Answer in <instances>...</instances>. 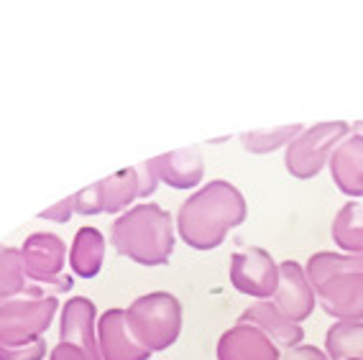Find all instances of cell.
Instances as JSON below:
<instances>
[{
	"mask_svg": "<svg viewBox=\"0 0 363 360\" xmlns=\"http://www.w3.org/2000/svg\"><path fill=\"white\" fill-rule=\"evenodd\" d=\"M246 218L248 205L243 192L230 181L215 179L182 202L174 223L182 243L195 251H213L233 227L243 225Z\"/></svg>",
	"mask_w": 363,
	"mask_h": 360,
	"instance_id": "cell-1",
	"label": "cell"
},
{
	"mask_svg": "<svg viewBox=\"0 0 363 360\" xmlns=\"http://www.w3.org/2000/svg\"><path fill=\"white\" fill-rule=\"evenodd\" d=\"M177 223L169 210L143 202L118 215L111 225V245L118 256L138 266H164L174 253Z\"/></svg>",
	"mask_w": 363,
	"mask_h": 360,
	"instance_id": "cell-2",
	"label": "cell"
},
{
	"mask_svg": "<svg viewBox=\"0 0 363 360\" xmlns=\"http://www.w3.org/2000/svg\"><path fill=\"white\" fill-rule=\"evenodd\" d=\"M310 279L320 307L335 322H363V256L320 251L307 258Z\"/></svg>",
	"mask_w": 363,
	"mask_h": 360,
	"instance_id": "cell-3",
	"label": "cell"
},
{
	"mask_svg": "<svg viewBox=\"0 0 363 360\" xmlns=\"http://www.w3.org/2000/svg\"><path fill=\"white\" fill-rule=\"evenodd\" d=\"M125 325L141 347L162 353L182 334V302L169 291H151L125 307Z\"/></svg>",
	"mask_w": 363,
	"mask_h": 360,
	"instance_id": "cell-4",
	"label": "cell"
},
{
	"mask_svg": "<svg viewBox=\"0 0 363 360\" xmlns=\"http://www.w3.org/2000/svg\"><path fill=\"white\" fill-rule=\"evenodd\" d=\"M350 135V123L330 120L315 123L294 138L284 151V167L294 179H315L330 161V154L343 138Z\"/></svg>",
	"mask_w": 363,
	"mask_h": 360,
	"instance_id": "cell-5",
	"label": "cell"
},
{
	"mask_svg": "<svg viewBox=\"0 0 363 360\" xmlns=\"http://www.w3.org/2000/svg\"><path fill=\"white\" fill-rule=\"evenodd\" d=\"M59 302L54 294L23 296L0 307V345L18 347L41 340V334L52 327Z\"/></svg>",
	"mask_w": 363,
	"mask_h": 360,
	"instance_id": "cell-6",
	"label": "cell"
},
{
	"mask_svg": "<svg viewBox=\"0 0 363 360\" xmlns=\"http://www.w3.org/2000/svg\"><path fill=\"white\" fill-rule=\"evenodd\" d=\"M69 258L65 240L54 232H33L21 245V261L31 283L54 286L57 291H67L72 279L65 276V264Z\"/></svg>",
	"mask_w": 363,
	"mask_h": 360,
	"instance_id": "cell-7",
	"label": "cell"
},
{
	"mask_svg": "<svg viewBox=\"0 0 363 360\" xmlns=\"http://www.w3.org/2000/svg\"><path fill=\"white\" fill-rule=\"evenodd\" d=\"M230 283L235 291L259 302L274 299L279 286V264L266 248H243L230 258Z\"/></svg>",
	"mask_w": 363,
	"mask_h": 360,
	"instance_id": "cell-8",
	"label": "cell"
},
{
	"mask_svg": "<svg viewBox=\"0 0 363 360\" xmlns=\"http://www.w3.org/2000/svg\"><path fill=\"white\" fill-rule=\"evenodd\" d=\"M59 342L77 345L92 360H103L98 345V307L87 296H72L62 304L59 315Z\"/></svg>",
	"mask_w": 363,
	"mask_h": 360,
	"instance_id": "cell-9",
	"label": "cell"
},
{
	"mask_svg": "<svg viewBox=\"0 0 363 360\" xmlns=\"http://www.w3.org/2000/svg\"><path fill=\"white\" fill-rule=\"evenodd\" d=\"M318 296L312 289L307 271L297 261H281L279 264V286L274 294V307L279 309L286 320L302 325L315 312Z\"/></svg>",
	"mask_w": 363,
	"mask_h": 360,
	"instance_id": "cell-10",
	"label": "cell"
},
{
	"mask_svg": "<svg viewBox=\"0 0 363 360\" xmlns=\"http://www.w3.org/2000/svg\"><path fill=\"white\" fill-rule=\"evenodd\" d=\"M218 360H281V350L259 327L235 322L218 340Z\"/></svg>",
	"mask_w": 363,
	"mask_h": 360,
	"instance_id": "cell-11",
	"label": "cell"
},
{
	"mask_svg": "<svg viewBox=\"0 0 363 360\" xmlns=\"http://www.w3.org/2000/svg\"><path fill=\"white\" fill-rule=\"evenodd\" d=\"M98 345L103 360H149V350L136 342L125 325V309H105L98 317Z\"/></svg>",
	"mask_w": 363,
	"mask_h": 360,
	"instance_id": "cell-12",
	"label": "cell"
},
{
	"mask_svg": "<svg viewBox=\"0 0 363 360\" xmlns=\"http://www.w3.org/2000/svg\"><path fill=\"white\" fill-rule=\"evenodd\" d=\"M328 164H330L335 187L345 197H350V200L363 197V135L350 130L348 138H343L335 146Z\"/></svg>",
	"mask_w": 363,
	"mask_h": 360,
	"instance_id": "cell-13",
	"label": "cell"
},
{
	"mask_svg": "<svg viewBox=\"0 0 363 360\" xmlns=\"http://www.w3.org/2000/svg\"><path fill=\"white\" fill-rule=\"evenodd\" d=\"M154 169L159 181H164L172 189H195L200 187L205 176V161L197 148H182V151H169L154 159Z\"/></svg>",
	"mask_w": 363,
	"mask_h": 360,
	"instance_id": "cell-14",
	"label": "cell"
},
{
	"mask_svg": "<svg viewBox=\"0 0 363 360\" xmlns=\"http://www.w3.org/2000/svg\"><path fill=\"white\" fill-rule=\"evenodd\" d=\"M238 322H248L253 327H259L261 332L272 337L274 345L279 347V350H292V347L302 345V337H305L302 325H294L292 320H286L279 309L274 307V302L251 304V307L243 309Z\"/></svg>",
	"mask_w": 363,
	"mask_h": 360,
	"instance_id": "cell-15",
	"label": "cell"
},
{
	"mask_svg": "<svg viewBox=\"0 0 363 360\" xmlns=\"http://www.w3.org/2000/svg\"><path fill=\"white\" fill-rule=\"evenodd\" d=\"M46 294H52V291H44V286L28 281L23 261H21V248L0 245V307L13 299H23V296Z\"/></svg>",
	"mask_w": 363,
	"mask_h": 360,
	"instance_id": "cell-16",
	"label": "cell"
},
{
	"mask_svg": "<svg viewBox=\"0 0 363 360\" xmlns=\"http://www.w3.org/2000/svg\"><path fill=\"white\" fill-rule=\"evenodd\" d=\"M105 238L98 227L84 225L74 232V240H72L69 248V266L74 271V276L79 279H95L103 269L105 261Z\"/></svg>",
	"mask_w": 363,
	"mask_h": 360,
	"instance_id": "cell-17",
	"label": "cell"
},
{
	"mask_svg": "<svg viewBox=\"0 0 363 360\" xmlns=\"http://www.w3.org/2000/svg\"><path fill=\"white\" fill-rule=\"evenodd\" d=\"M95 187H98V197H100V213L123 215L138 200V181L133 167L113 174L108 179L95 181Z\"/></svg>",
	"mask_w": 363,
	"mask_h": 360,
	"instance_id": "cell-18",
	"label": "cell"
},
{
	"mask_svg": "<svg viewBox=\"0 0 363 360\" xmlns=\"http://www.w3.org/2000/svg\"><path fill=\"white\" fill-rule=\"evenodd\" d=\"M333 243L345 256H363V205L356 200L345 202L333 218Z\"/></svg>",
	"mask_w": 363,
	"mask_h": 360,
	"instance_id": "cell-19",
	"label": "cell"
},
{
	"mask_svg": "<svg viewBox=\"0 0 363 360\" xmlns=\"http://www.w3.org/2000/svg\"><path fill=\"white\" fill-rule=\"evenodd\" d=\"M330 360H363V322H335L325 334Z\"/></svg>",
	"mask_w": 363,
	"mask_h": 360,
	"instance_id": "cell-20",
	"label": "cell"
},
{
	"mask_svg": "<svg viewBox=\"0 0 363 360\" xmlns=\"http://www.w3.org/2000/svg\"><path fill=\"white\" fill-rule=\"evenodd\" d=\"M302 125H281V128L269 130H251V133L240 135V143L248 154H274L277 148L289 146V143L302 133Z\"/></svg>",
	"mask_w": 363,
	"mask_h": 360,
	"instance_id": "cell-21",
	"label": "cell"
},
{
	"mask_svg": "<svg viewBox=\"0 0 363 360\" xmlns=\"http://www.w3.org/2000/svg\"><path fill=\"white\" fill-rule=\"evenodd\" d=\"M44 358H46L44 337L31 342V345H18V347L0 345V360H44Z\"/></svg>",
	"mask_w": 363,
	"mask_h": 360,
	"instance_id": "cell-22",
	"label": "cell"
},
{
	"mask_svg": "<svg viewBox=\"0 0 363 360\" xmlns=\"http://www.w3.org/2000/svg\"><path fill=\"white\" fill-rule=\"evenodd\" d=\"M136 169V181H138V197H151L159 187V176H156V169H154V159L143 161L138 164Z\"/></svg>",
	"mask_w": 363,
	"mask_h": 360,
	"instance_id": "cell-23",
	"label": "cell"
},
{
	"mask_svg": "<svg viewBox=\"0 0 363 360\" xmlns=\"http://www.w3.org/2000/svg\"><path fill=\"white\" fill-rule=\"evenodd\" d=\"M72 197H74V213L77 215H100V197L95 184L84 187L82 192L72 194Z\"/></svg>",
	"mask_w": 363,
	"mask_h": 360,
	"instance_id": "cell-24",
	"label": "cell"
},
{
	"mask_svg": "<svg viewBox=\"0 0 363 360\" xmlns=\"http://www.w3.org/2000/svg\"><path fill=\"white\" fill-rule=\"evenodd\" d=\"M74 215V197H67V200H62L59 205L49 207V210H44V213H39L41 220H52V223H67V220Z\"/></svg>",
	"mask_w": 363,
	"mask_h": 360,
	"instance_id": "cell-25",
	"label": "cell"
},
{
	"mask_svg": "<svg viewBox=\"0 0 363 360\" xmlns=\"http://www.w3.org/2000/svg\"><path fill=\"white\" fill-rule=\"evenodd\" d=\"M281 360H330L325 350H320L318 345H297L292 350H286L281 355Z\"/></svg>",
	"mask_w": 363,
	"mask_h": 360,
	"instance_id": "cell-26",
	"label": "cell"
},
{
	"mask_svg": "<svg viewBox=\"0 0 363 360\" xmlns=\"http://www.w3.org/2000/svg\"><path fill=\"white\" fill-rule=\"evenodd\" d=\"M49 360H92V358L84 353V350H79L77 345H69V342H59V345L52 350V355H49Z\"/></svg>",
	"mask_w": 363,
	"mask_h": 360,
	"instance_id": "cell-27",
	"label": "cell"
},
{
	"mask_svg": "<svg viewBox=\"0 0 363 360\" xmlns=\"http://www.w3.org/2000/svg\"><path fill=\"white\" fill-rule=\"evenodd\" d=\"M350 130H353V133H358V135H363V120L353 123V125H350Z\"/></svg>",
	"mask_w": 363,
	"mask_h": 360,
	"instance_id": "cell-28",
	"label": "cell"
}]
</instances>
